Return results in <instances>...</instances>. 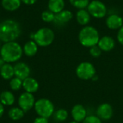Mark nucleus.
<instances>
[{
	"label": "nucleus",
	"mask_w": 123,
	"mask_h": 123,
	"mask_svg": "<svg viewBox=\"0 0 123 123\" xmlns=\"http://www.w3.org/2000/svg\"><path fill=\"white\" fill-rule=\"evenodd\" d=\"M82 123H102V120H100L97 116L89 115L86 116Z\"/></svg>",
	"instance_id": "obj_28"
},
{
	"label": "nucleus",
	"mask_w": 123,
	"mask_h": 123,
	"mask_svg": "<svg viewBox=\"0 0 123 123\" xmlns=\"http://www.w3.org/2000/svg\"><path fill=\"white\" fill-rule=\"evenodd\" d=\"M54 38L55 35L51 29L43 27L39 29L34 34L33 40L38 46L47 47L53 43Z\"/></svg>",
	"instance_id": "obj_4"
},
{
	"label": "nucleus",
	"mask_w": 123,
	"mask_h": 123,
	"mask_svg": "<svg viewBox=\"0 0 123 123\" xmlns=\"http://www.w3.org/2000/svg\"><path fill=\"white\" fill-rule=\"evenodd\" d=\"M97 45L100 48L102 51L110 52L114 49L115 46V41L112 37L106 35L99 39Z\"/></svg>",
	"instance_id": "obj_12"
},
{
	"label": "nucleus",
	"mask_w": 123,
	"mask_h": 123,
	"mask_svg": "<svg viewBox=\"0 0 123 123\" xmlns=\"http://www.w3.org/2000/svg\"><path fill=\"white\" fill-rule=\"evenodd\" d=\"M76 18L79 24L81 25H86L90 22L91 15L87 10L83 9H79L76 12Z\"/></svg>",
	"instance_id": "obj_18"
},
{
	"label": "nucleus",
	"mask_w": 123,
	"mask_h": 123,
	"mask_svg": "<svg viewBox=\"0 0 123 123\" xmlns=\"http://www.w3.org/2000/svg\"><path fill=\"white\" fill-rule=\"evenodd\" d=\"M69 2L73 6L79 9H83L88 6L90 1L89 0H69Z\"/></svg>",
	"instance_id": "obj_24"
},
{
	"label": "nucleus",
	"mask_w": 123,
	"mask_h": 123,
	"mask_svg": "<svg viewBox=\"0 0 123 123\" xmlns=\"http://www.w3.org/2000/svg\"><path fill=\"white\" fill-rule=\"evenodd\" d=\"M4 105L0 102V118L2 117V115H4Z\"/></svg>",
	"instance_id": "obj_32"
},
{
	"label": "nucleus",
	"mask_w": 123,
	"mask_h": 123,
	"mask_svg": "<svg viewBox=\"0 0 123 123\" xmlns=\"http://www.w3.org/2000/svg\"><path fill=\"white\" fill-rule=\"evenodd\" d=\"M117 40L118 42L123 45V25L118 30V32H117Z\"/></svg>",
	"instance_id": "obj_29"
},
{
	"label": "nucleus",
	"mask_w": 123,
	"mask_h": 123,
	"mask_svg": "<svg viewBox=\"0 0 123 123\" xmlns=\"http://www.w3.org/2000/svg\"><path fill=\"white\" fill-rule=\"evenodd\" d=\"M76 74L80 79L89 80L96 75V68L92 63L84 61L77 66Z\"/></svg>",
	"instance_id": "obj_6"
},
{
	"label": "nucleus",
	"mask_w": 123,
	"mask_h": 123,
	"mask_svg": "<svg viewBox=\"0 0 123 123\" xmlns=\"http://www.w3.org/2000/svg\"><path fill=\"white\" fill-rule=\"evenodd\" d=\"M0 49H1V44H0Z\"/></svg>",
	"instance_id": "obj_36"
},
{
	"label": "nucleus",
	"mask_w": 123,
	"mask_h": 123,
	"mask_svg": "<svg viewBox=\"0 0 123 123\" xmlns=\"http://www.w3.org/2000/svg\"><path fill=\"white\" fill-rule=\"evenodd\" d=\"M48 6V9L55 14L64 9L65 1L64 0H49Z\"/></svg>",
	"instance_id": "obj_16"
},
{
	"label": "nucleus",
	"mask_w": 123,
	"mask_h": 123,
	"mask_svg": "<svg viewBox=\"0 0 123 123\" xmlns=\"http://www.w3.org/2000/svg\"><path fill=\"white\" fill-rule=\"evenodd\" d=\"M71 114L73 120L78 123H82L87 116L86 110L81 104L75 105L71 109Z\"/></svg>",
	"instance_id": "obj_11"
},
{
	"label": "nucleus",
	"mask_w": 123,
	"mask_h": 123,
	"mask_svg": "<svg viewBox=\"0 0 123 123\" xmlns=\"http://www.w3.org/2000/svg\"><path fill=\"white\" fill-rule=\"evenodd\" d=\"M33 123H48V119L43 117H37L35 119Z\"/></svg>",
	"instance_id": "obj_30"
},
{
	"label": "nucleus",
	"mask_w": 123,
	"mask_h": 123,
	"mask_svg": "<svg viewBox=\"0 0 123 123\" xmlns=\"http://www.w3.org/2000/svg\"><path fill=\"white\" fill-rule=\"evenodd\" d=\"M54 119L58 122H64L68 117V113L65 109H59L54 112Z\"/></svg>",
	"instance_id": "obj_23"
},
{
	"label": "nucleus",
	"mask_w": 123,
	"mask_h": 123,
	"mask_svg": "<svg viewBox=\"0 0 123 123\" xmlns=\"http://www.w3.org/2000/svg\"></svg>",
	"instance_id": "obj_37"
},
{
	"label": "nucleus",
	"mask_w": 123,
	"mask_h": 123,
	"mask_svg": "<svg viewBox=\"0 0 123 123\" xmlns=\"http://www.w3.org/2000/svg\"><path fill=\"white\" fill-rule=\"evenodd\" d=\"M25 115V112L20 107H12L8 112V115L9 118L12 120H19Z\"/></svg>",
	"instance_id": "obj_22"
},
{
	"label": "nucleus",
	"mask_w": 123,
	"mask_h": 123,
	"mask_svg": "<svg viewBox=\"0 0 123 123\" xmlns=\"http://www.w3.org/2000/svg\"><path fill=\"white\" fill-rule=\"evenodd\" d=\"M41 18L45 22H51L54 21L55 14L53 12H52L51 11H50L49 9L48 10H45V11H44L42 13Z\"/></svg>",
	"instance_id": "obj_26"
},
{
	"label": "nucleus",
	"mask_w": 123,
	"mask_h": 123,
	"mask_svg": "<svg viewBox=\"0 0 123 123\" xmlns=\"http://www.w3.org/2000/svg\"><path fill=\"white\" fill-rule=\"evenodd\" d=\"M87 11L92 17L101 19L106 16L107 9L106 5L101 1L93 0L89 2L87 6Z\"/></svg>",
	"instance_id": "obj_7"
},
{
	"label": "nucleus",
	"mask_w": 123,
	"mask_h": 123,
	"mask_svg": "<svg viewBox=\"0 0 123 123\" xmlns=\"http://www.w3.org/2000/svg\"><path fill=\"white\" fill-rule=\"evenodd\" d=\"M0 74L1 76L5 80L12 79L14 76V66H12L10 63H5L4 65L0 69Z\"/></svg>",
	"instance_id": "obj_19"
},
{
	"label": "nucleus",
	"mask_w": 123,
	"mask_h": 123,
	"mask_svg": "<svg viewBox=\"0 0 123 123\" xmlns=\"http://www.w3.org/2000/svg\"><path fill=\"white\" fill-rule=\"evenodd\" d=\"M22 88L26 92L33 94L38 90L39 84L36 79L29 76L22 81Z\"/></svg>",
	"instance_id": "obj_15"
},
{
	"label": "nucleus",
	"mask_w": 123,
	"mask_h": 123,
	"mask_svg": "<svg viewBox=\"0 0 123 123\" xmlns=\"http://www.w3.org/2000/svg\"><path fill=\"white\" fill-rule=\"evenodd\" d=\"M15 102L14 94L9 91H4L0 94V102L4 106H11Z\"/></svg>",
	"instance_id": "obj_20"
},
{
	"label": "nucleus",
	"mask_w": 123,
	"mask_h": 123,
	"mask_svg": "<svg viewBox=\"0 0 123 123\" xmlns=\"http://www.w3.org/2000/svg\"><path fill=\"white\" fill-rule=\"evenodd\" d=\"M78 123V122H76V121H71V122H70V123Z\"/></svg>",
	"instance_id": "obj_35"
},
{
	"label": "nucleus",
	"mask_w": 123,
	"mask_h": 123,
	"mask_svg": "<svg viewBox=\"0 0 123 123\" xmlns=\"http://www.w3.org/2000/svg\"><path fill=\"white\" fill-rule=\"evenodd\" d=\"M9 86L12 90L18 91L22 87V80L17 77H13L10 80Z\"/></svg>",
	"instance_id": "obj_25"
},
{
	"label": "nucleus",
	"mask_w": 123,
	"mask_h": 123,
	"mask_svg": "<svg viewBox=\"0 0 123 123\" xmlns=\"http://www.w3.org/2000/svg\"><path fill=\"white\" fill-rule=\"evenodd\" d=\"M106 25L110 30H119L123 25V19L117 14H111L107 17Z\"/></svg>",
	"instance_id": "obj_13"
},
{
	"label": "nucleus",
	"mask_w": 123,
	"mask_h": 123,
	"mask_svg": "<svg viewBox=\"0 0 123 123\" xmlns=\"http://www.w3.org/2000/svg\"><path fill=\"white\" fill-rule=\"evenodd\" d=\"M35 102L34 95L26 92L22 93L18 99V105L25 112H27L33 108Z\"/></svg>",
	"instance_id": "obj_8"
},
{
	"label": "nucleus",
	"mask_w": 123,
	"mask_h": 123,
	"mask_svg": "<svg viewBox=\"0 0 123 123\" xmlns=\"http://www.w3.org/2000/svg\"><path fill=\"white\" fill-rule=\"evenodd\" d=\"M20 33V26L16 21L6 19L0 23V40L4 43L14 41Z\"/></svg>",
	"instance_id": "obj_1"
},
{
	"label": "nucleus",
	"mask_w": 123,
	"mask_h": 123,
	"mask_svg": "<svg viewBox=\"0 0 123 123\" xmlns=\"http://www.w3.org/2000/svg\"><path fill=\"white\" fill-rule=\"evenodd\" d=\"M4 63H5V62H4V61L3 60V58L0 56V69L1 68V67L4 65Z\"/></svg>",
	"instance_id": "obj_33"
},
{
	"label": "nucleus",
	"mask_w": 123,
	"mask_h": 123,
	"mask_svg": "<svg viewBox=\"0 0 123 123\" xmlns=\"http://www.w3.org/2000/svg\"><path fill=\"white\" fill-rule=\"evenodd\" d=\"M34 108L39 117H43L48 119L55 112L53 103L48 99L45 98H42L37 100Z\"/></svg>",
	"instance_id": "obj_5"
},
{
	"label": "nucleus",
	"mask_w": 123,
	"mask_h": 123,
	"mask_svg": "<svg viewBox=\"0 0 123 123\" xmlns=\"http://www.w3.org/2000/svg\"><path fill=\"white\" fill-rule=\"evenodd\" d=\"M23 53L28 57L34 56L38 50V45L34 40H30L27 42L23 47Z\"/></svg>",
	"instance_id": "obj_17"
},
{
	"label": "nucleus",
	"mask_w": 123,
	"mask_h": 123,
	"mask_svg": "<svg viewBox=\"0 0 123 123\" xmlns=\"http://www.w3.org/2000/svg\"><path fill=\"white\" fill-rule=\"evenodd\" d=\"M72 18H73L72 12L68 9H63L59 13L55 14V19L53 22L58 25H63L70 22V20Z\"/></svg>",
	"instance_id": "obj_14"
},
{
	"label": "nucleus",
	"mask_w": 123,
	"mask_h": 123,
	"mask_svg": "<svg viewBox=\"0 0 123 123\" xmlns=\"http://www.w3.org/2000/svg\"><path fill=\"white\" fill-rule=\"evenodd\" d=\"M78 38L81 45L91 48L98 44L100 37L98 30L94 27L85 26L80 30Z\"/></svg>",
	"instance_id": "obj_3"
},
{
	"label": "nucleus",
	"mask_w": 123,
	"mask_h": 123,
	"mask_svg": "<svg viewBox=\"0 0 123 123\" xmlns=\"http://www.w3.org/2000/svg\"><path fill=\"white\" fill-rule=\"evenodd\" d=\"M22 48L15 41L5 43L0 49V56L8 63L19 61L22 56Z\"/></svg>",
	"instance_id": "obj_2"
},
{
	"label": "nucleus",
	"mask_w": 123,
	"mask_h": 123,
	"mask_svg": "<svg viewBox=\"0 0 123 123\" xmlns=\"http://www.w3.org/2000/svg\"><path fill=\"white\" fill-rule=\"evenodd\" d=\"M89 53L90 55L93 57V58H99L101 55H102V50L100 49V48L97 45H94L91 48H89Z\"/></svg>",
	"instance_id": "obj_27"
},
{
	"label": "nucleus",
	"mask_w": 123,
	"mask_h": 123,
	"mask_svg": "<svg viewBox=\"0 0 123 123\" xmlns=\"http://www.w3.org/2000/svg\"><path fill=\"white\" fill-rule=\"evenodd\" d=\"M14 71L15 77H17L22 81L30 75V68L29 66L23 62L17 63L14 66Z\"/></svg>",
	"instance_id": "obj_10"
},
{
	"label": "nucleus",
	"mask_w": 123,
	"mask_h": 123,
	"mask_svg": "<svg viewBox=\"0 0 123 123\" xmlns=\"http://www.w3.org/2000/svg\"><path fill=\"white\" fill-rule=\"evenodd\" d=\"M21 1L27 5H32L37 1V0H21Z\"/></svg>",
	"instance_id": "obj_31"
},
{
	"label": "nucleus",
	"mask_w": 123,
	"mask_h": 123,
	"mask_svg": "<svg viewBox=\"0 0 123 123\" xmlns=\"http://www.w3.org/2000/svg\"><path fill=\"white\" fill-rule=\"evenodd\" d=\"M21 0H1L3 8L7 11H15L21 5Z\"/></svg>",
	"instance_id": "obj_21"
},
{
	"label": "nucleus",
	"mask_w": 123,
	"mask_h": 123,
	"mask_svg": "<svg viewBox=\"0 0 123 123\" xmlns=\"http://www.w3.org/2000/svg\"><path fill=\"white\" fill-rule=\"evenodd\" d=\"M98 79V76H97V75H95L92 79V80H93V81H97Z\"/></svg>",
	"instance_id": "obj_34"
},
{
	"label": "nucleus",
	"mask_w": 123,
	"mask_h": 123,
	"mask_svg": "<svg viewBox=\"0 0 123 123\" xmlns=\"http://www.w3.org/2000/svg\"><path fill=\"white\" fill-rule=\"evenodd\" d=\"M114 110L109 103H102L97 109V116L102 120H109L113 116Z\"/></svg>",
	"instance_id": "obj_9"
}]
</instances>
